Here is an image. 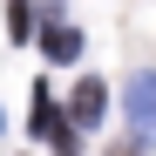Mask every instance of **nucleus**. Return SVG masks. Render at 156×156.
I'll list each match as a JSON object with an SVG mask.
<instances>
[{
	"mask_svg": "<svg viewBox=\"0 0 156 156\" xmlns=\"http://www.w3.org/2000/svg\"><path fill=\"white\" fill-rule=\"evenodd\" d=\"M129 129H136V143H156V75H129Z\"/></svg>",
	"mask_w": 156,
	"mask_h": 156,
	"instance_id": "nucleus-1",
	"label": "nucleus"
},
{
	"mask_svg": "<svg viewBox=\"0 0 156 156\" xmlns=\"http://www.w3.org/2000/svg\"><path fill=\"white\" fill-rule=\"evenodd\" d=\"M102 109H109V95H102V82H75V102H68L75 129H95V122H102Z\"/></svg>",
	"mask_w": 156,
	"mask_h": 156,
	"instance_id": "nucleus-3",
	"label": "nucleus"
},
{
	"mask_svg": "<svg viewBox=\"0 0 156 156\" xmlns=\"http://www.w3.org/2000/svg\"><path fill=\"white\" fill-rule=\"evenodd\" d=\"M115 156H136V149H115Z\"/></svg>",
	"mask_w": 156,
	"mask_h": 156,
	"instance_id": "nucleus-6",
	"label": "nucleus"
},
{
	"mask_svg": "<svg viewBox=\"0 0 156 156\" xmlns=\"http://www.w3.org/2000/svg\"><path fill=\"white\" fill-rule=\"evenodd\" d=\"M41 48H48V61H75V55H82V27L55 20V27H41Z\"/></svg>",
	"mask_w": 156,
	"mask_h": 156,
	"instance_id": "nucleus-4",
	"label": "nucleus"
},
{
	"mask_svg": "<svg viewBox=\"0 0 156 156\" xmlns=\"http://www.w3.org/2000/svg\"><path fill=\"white\" fill-rule=\"evenodd\" d=\"M7 41H34V0H7Z\"/></svg>",
	"mask_w": 156,
	"mask_h": 156,
	"instance_id": "nucleus-5",
	"label": "nucleus"
},
{
	"mask_svg": "<svg viewBox=\"0 0 156 156\" xmlns=\"http://www.w3.org/2000/svg\"><path fill=\"white\" fill-rule=\"evenodd\" d=\"M34 136H41V143H55L61 156L75 149V115H61V109H55V95H48V88H34Z\"/></svg>",
	"mask_w": 156,
	"mask_h": 156,
	"instance_id": "nucleus-2",
	"label": "nucleus"
}]
</instances>
